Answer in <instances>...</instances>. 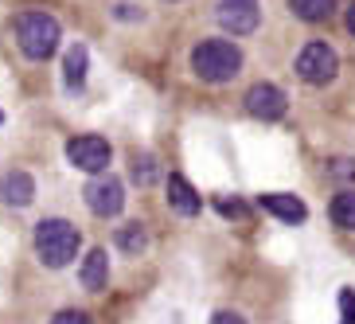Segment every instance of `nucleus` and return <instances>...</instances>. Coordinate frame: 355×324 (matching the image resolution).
<instances>
[{"mask_svg":"<svg viewBox=\"0 0 355 324\" xmlns=\"http://www.w3.org/2000/svg\"><path fill=\"white\" fill-rule=\"evenodd\" d=\"M168 203H172L176 215H188V219L199 215V196L184 176H168Z\"/></svg>","mask_w":355,"mask_h":324,"instance_id":"nucleus-11","label":"nucleus"},{"mask_svg":"<svg viewBox=\"0 0 355 324\" xmlns=\"http://www.w3.org/2000/svg\"><path fill=\"white\" fill-rule=\"evenodd\" d=\"M78 246H83L78 227L67 223V219H43L40 227H35V254H40V262L47 266V270L71 266L74 254H78Z\"/></svg>","mask_w":355,"mask_h":324,"instance_id":"nucleus-1","label":"nucleus"},{"mask_svg":"<svg viewBox=\"0 0 355 324\" xmlns=\"http://www.w3.org/2000/svg\"><path fill=\"white\" fill-rule=\"evenodd\" d=\"M215 16H219V24L234 35H246V32L258 28V4H254V0H219Z\"/></svg>","mask_w":355,"mask_h":324,"instance_id":"nucleus-7","label":"nucleus"},{"mask_svg":"<svg viewBox=\"0 0 355 324\" xmlns=\"http://www.w3.org/2000/svg\"><path fill=\"white\" fill-rule=\"evenodd\" d=\"M261 207L270 211V215H277L282 223H304V215H309V207H304L297 196H289V191H273V196H261Z\"/></svg>","mask_w":355,"mask_h":324,"instance_id":"nucleus-9","label":"nucleus"},{"mask_svg":"<svg viewBox=\"0 0 355 324\" xmlns=\"http://www.w3.org/2000/svg\"><path fill=\"white\" fill-rule=\"evenodd\" d=\"M246 110H250L254 117H261V121H277V117L289 110V102H285V94L273 83H258V86L246 90Z\"/></svg>","mask_w":355,"mask_h":324,"instance_id":"nucleus-6","label":"nucleus"},{"mask_svg":"<svg viewBox=\"0 0 355 324\" xmlns=\"http://www.w3.org/2000/svg\"><path fill=\"white\" fill-rule=\"evenodd\" d=\"M105 282H110V258H105V250H90L83 258V285L90 293L105 289Z\"/></svg>","mask_w":355,"mask_h":324,"instance_id":"nucleus-12","label":"nucleus"},{"mask_svg":"<svg viewBox=\"0 0 355 324\" xmlns=\"http://www.w3.org/2000/svg\"><path fill=\"white\" fill-rule=\"evenodd\" d=\"M121 203H125V188L117 180H94L86 188V207L94 211V215H117Z\"/></svg>","mask_w":355,"mask_h":324,"instance_id":"nucleus-8","label":"nucleus"},{"mask_svg":"<svg viewBox=\"0 0 355 324\" xmlns=\"http://www.w3.org/2000/svg\"><path fill=\"white\" fill-rule=\"evenodd\" d=\"M328 215H332V223H336V227L355 230V191H340V196L332 199V207H328Z\"/></svg>","mask_w":355,"mask_h":324,"instance_id":"nucleus-15","label":"nucleus"},{"mask_svg":"<svg viewBox=\"0 0 355 324\" xmlns=\"http://www.w3.org/2000/svg\"><path fill=\"white\" fill-rule=\"evenodd\" d=\"M137 184H153L157 180V160L153 157H137Z\"/></svg>","mask_w":355,"mask_h":324,"instance_id":"nucleus-17","label":"nucleus"},{"mask_svg":"<svg viewBox=\"0 0 355 324\" xmlns=\"http://www.w3.org/2000/svg\"><path fill=\"white\" fill-rule=\"evenodd\" d=\"M211 324H246V321H242L239 313H215V316H211Z\"/></svg>","mask_w":355,"mask_h":324,"instance_id":"nucleus-20","label":"nucleus"},{"mask_svg":"<svg viewBox=\"0 0 355 324\" xmlns=\"http://www.w3.org/2000/svg\"><path fill=\"white\" fill-rule=\"evenodd\" d=\"M16 43L28 59H51L59 47V24L43 12H24L16 16Z\"/></svg>","mask_w":355,"mask_h":324,"instance_id":"nucleus-3","label":"nucleus"},{"mask_svg":"<svg viewBox=\"0 0 355 324\" xmlns=\"http://www.w3.org/2000/svg\"><path fill=\"white\" fill-rule=\"evenodd\" d=\"M289 8H293V16H301V20L320 24V20H328V16H332L336 0H289Z\"/></svg>","mask_w":355,"mask_h":324,"instance_id":"nucleus-13","label":"nucleus"},{"mask_svg":"<svg viewBox=\"0 0 355 324\" xmlns=\"http://www.w3.org/2000/svg\"><path fill=\"white\" fill-rule=\"evenodd\" d=\"M51 324H90V316H86V313H78V309H67V313H59Z\"/></svg>","mask_w":355,"mask_h":324,"instance_id":"nucleus-19","label":"nucleus"},{"mask_svg":"<svg viewBox=\"0 0 355 324\" xmlns=\"http://www.w3.org/2000/svg\"><path fill=\"white\" fill-rule=\"evenodd\" d=\"M336 67H340V59H336V51L328 43H304L301 55H297V74H301V83H309V86L332 83Z\"/></svg>","mask_w":355,"mask_h":324,"instance_id":"nucleus-4","label":"nucleus"},{"mask_svg":"<svg viewBox=\"0 0 355 324\" xmlns=\"http://www.w3.org/2000/svg\"><path fill=\"white\" fill-rule=\"evenodd\" d=\"M35 196V180L28 172H8V176L0 180V199L12 203V207H24V203H32Z\"/></svg>","mask_w":355,"mask_h":324,"instance_id":"nucleus-10","label":"nucleus"},{"mask_svg":"<svg viewBox=\"0 0 355 324\" xmlns=\"http://www.w3.org/2000/svg\"><path fill=\"white\" fill-rule=\"evenodd\" d=\"M191 67L203 83H230L242 67V51L227 40H203L191 51Z\"/></svg>","mask_w":355,"mask_h":324,"instance_id":"nucleus-2","label":"nucleus"},{"mask_svg":"<svg viewBox=\"0 0 355 324\" xmlns=\"http://www.w3.org/2000/svg\"><path fill=\"white\" fill-rule=\"evenodd\" d=\"M114 242L125 254H141V250H145V227H141V223H125V227L114 235Z\"/></svg>","mask_w":355,"mask_h":324,"instance_id":"nucleus-16","label":"nucleus"},{"mask_svg":"<svg viewBox=\"0 0 355 324\" xmlns=\"http://www.w3.org/2000/svg\"><path fill=\"white\" fill-rule=\"evenodd\" d=\"M340 324H355V293L352 289H340Z\"/></svg>","mask_w":355,"mask_h":324,"instance_id":"nucleus-18","label":"nucleus"},{"mask_svg":"<svg viewBox=\"0 0 355 324\" xmlns=\"http://www.w3.org/2000/svg\"><path fill=\"white\" fill-rule=\"evenodd\" d=\"M67 157H71L74 168H83V172H102L110 164V145H105V137H74L71 145H67Z\"/></svg>","mask_w":355,"mask_h":324,"instance_id":"nucleus-5","label":"nucleus"},{"mask_svg":"<svg viewBox=\"0 0 355 324\" xmlns=\"http://www.w3.org/2000/svg\"><path fill=\"white\" fill-rule=\"evenodd\" d=\"M347 28H352V35H355V4L347 8Z\"/></svg>","mask_w":355,"mask_h":324,"instance_id":"nucleus-21","label":"nucleus"},{"mask_svg":"<svg viewBox=\"0 0 355 324\" xmlns=\"http://www.w3.org/2000/svg\"><path fill=\"white\" fill-rule=\"evenodd\" d=\"M63 78H67V86H83V78H86V47L83 43H74L71 51H67V59H63Z\"/></svg>","mask_w":355,"mask_h":324,"instance_id":"nucleus-14","label":"nucleus"}]
</instances>
